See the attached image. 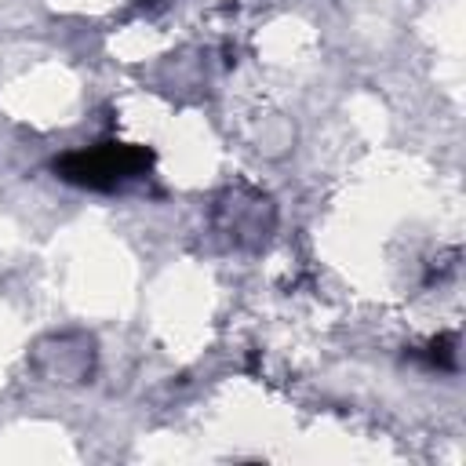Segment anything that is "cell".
<instances>
[{
  "label": "cell",
  "mask_w": 466,
  "mask_h": 466,
  "mask_svg": "<svg viewBox=\"0 0 466 466\" xmlns=\"http://www.w3.org/2000/svg\"><path fill=\"white\" fill-rule=\"evenodd\" d=\"M153 153L142 146H124V142H98L87 149H73L62 160H55V171L87 189H116L127 178H138L149 167Z\"/></svg>",
  "instance_id": "cell-1"
}]
</instances>
